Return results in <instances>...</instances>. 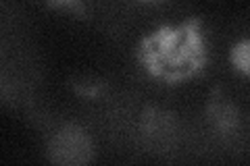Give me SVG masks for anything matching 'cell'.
<instances>
[{
  "label": "cell",
  "mask_w": 250,
  "mask_h": 166,
  "mask_svg": "<svg viewBox=\"0 0 250 166\" xmlns=\"http://www.w3.org/2000/svg\"><path fill=\"white\" fill-rule=\"evenodd\" d=\"M71 88L75 93H80L83 98H98L104 92L106 83L100 77H92V75H80L71 79Z\"/></svg>",
  "instance_id": "obj_5"
},
{
  "label": "cell",
  "mask_w": 250,
  "mask_h": 166,
  "mask_svg": "<svg viewBox=\"0 0 250 166\" xmlns=\"http://www.w3.org/2000/svg\"><path fill=\"white\" fill-rule=\"evenodd\" d=\"M50 6H67L71 13H75L77 17H85V9H83V2L82 0H48Z\"/></svg>",
  "instance_id": "obj_7"
},
{
  "label": "cell",
  "mask_w": 250,
  "mask_h": 166,
  "mask_svg": "<svg viewBox=\"0 0 250 166\" xmlns=\"http://www.w3.org/2000/svg\"><path fill=\"white\" fill-rule=\"evenodd\" d=\"M46 158L59 166H83L92 162L94 144L90 135L77 125H65L48 139Z\"/></svg>",
  "instance_id": "obj_1"
},
{
  "label": "cell",
  "mask_w": 250,
  "mask_h": 166,
  "mask_svg": "<svg viewBox=\"0 0 250 166\" xmlns=\"http://www.w3.org/2000/svg\"><path fill=\"white\" fill-rule=\"evenodd\" d=\"M229 62L233 65V69L240 71L242 75L250 77V37L240 39L238 44L231 46V50H229Z\"/></svg>",
  "instance_id": "obj_6"
},
{
  "label": "cell",
  "mask_w": 250,
  "mask_h": 166,
  "mask_svg": "<svg viewBox=\"0 0 250 166\" xmlns=\"http://www.w3.org/2000/svg\"><path fill=\"white\" fill-rule=\"evenodd\" d=\"M186 29H188V23L186 25H182L177 31L173 29H163L159 31L154 37H148V42H150L152 48H161V50H175L179 44H182V39L186 36ZM202 54H205V50H202V42H200V36L198 31L194 29L192 36L186 39L184 44V52H169L167 58L173 67L171 69H179L182 65L190 67V69H202V62H205V58H202Z\"/></svg>",
  "instance_id": "obj_3"
},
{
  "label": "cell",
  "mask_w": 250,
  "mask_h": 166,
  "mask_svg": "<svg viewBox=\"0 0 250 166\" xmlns=\"http://www.w3.org/2000/svg\"><path fill=\"white\" fill-rule=\"evenodd\" d=\"M208 121L213 123V127L219 129L221 133H229L231 129H236L238 110L233 108L229 102H223V100L210 102V106H208Z\"/></svg>",
  "instance_id": "obj_4"
},
{
  "label": "cell",
  "mask_w": 250,
  "mask_h": 166,
  "mask_svg": "<svg viewBox=\"0 0 250 166\" xmlns=\"http://www.w3.org/2000/svg\"><path fill=\"white\" fill-rule=\"evenodd\" d=\"M140 135L148 152L167 154L179 139V125L173 112L163 108H146L140 121Z\"/></svg>",
  "instance_id": "obj_2"
}]
</instances>
